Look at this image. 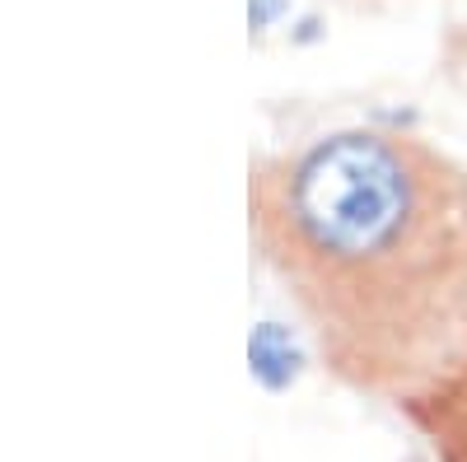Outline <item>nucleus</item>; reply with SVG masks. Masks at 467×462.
Listing matches in <instances>:
<instances>
[{
  "label": "nucleus",
  "mask_w": 467,
  "mask_h": 462,
  "mask_svg": "<svg viewBox=\"0 0 467 462\" xmlns=\"http://www.w3.org/2000/svg\"><path fill=\"white\" fill-rule=\"evenodd\" d=\"M402 416H407V426L431 444L435 462H467V355L435 393L411 402Z\"/></svg>",
  "instance_id": "nucleus-2"
},
{
  "label": "nucleus",
  "mask_w": 467,
  "mask_h": 462,
  "mask_svg": "<svg viewBox=\"0 0 467 462\" xmlns=\"http://www.w3.org/2000/svg\"><path fill=\"white\" fill-rule=\"evenodd\" d=\"M248 239L318 364L407 411L467 355V169L398 127H332L248 164Z\"/></svg>",
  "instance_id": "nucleus-1"
}]
</instances>
